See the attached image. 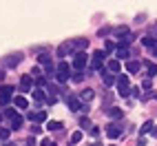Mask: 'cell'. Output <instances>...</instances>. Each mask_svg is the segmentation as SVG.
Masks as SVG:
<instances>
[{
    "label": "cell",
    "mask_w": 157,
    "mask_h": 146,
    "mask_svg": "<svg viewBox=\"0 0 157 146\" xmlns=\"http://www.w3.org/2000/svg\"><path fill=\"white\" fill-rule=\"evenodd\" d=\"M153 56H157V44H155V47H153Z\"/></svg>",
    "instance_id": "obj_44"
},
{
    "label": "cell",
    "mask_w": 157,
    "mask_h": 146,
    "mask_svg": "<svg viewBox=\"0 0 157 146\" xmlns=\"http://www.w3.org/2000/svg\"><path fill=\"white\" fill-rule=\"evenodd\" d=\"M133 40H135V36H133V33H126V36H124V38L120 40V47H124V49H126V47L133 42Z\"/></svg>",
    "instance_id": "obj_22"
},
{
    "label": "cell",
    "mask_w": 157,
    "mask_h": 146,
    "mask_svg": "<svg viewBox=\"0 0 157 146\" xmlns=\"http://www.w3.org/2000/svg\"><path fill=\"white\" fill-rule=\"evenodd\" d=\"M142 86H144V89H151V78H146V80L142 82Z\"/></svg>",
    "instance_id": "obj_37"
},
{
    "label": "cell",
    "mask_w": 157,
    "mask_h": 146,
    "mask_svg": "<svg viewBox=\"0 0 157 146\" xmlns=\"http://www.w3.org/2000/svg\"><path fill=\"white\" fill-rule=\"evenodd\" d=\"M117 93H120L122 98H128V95H131V89H128V75H126V73L117 75Z\"/></svg>",
    "instance_id": "obj_2"
},
{
    "label": "cell",
    "mask_w": 157,
    "mask_h": 146,
    "mask_svg": "<svg viewBox=\"0 0 157 146\" xmlns=\"http://www.w3.org/2000/svg\"><path fill=\"white\" fill-rule=\"evenodd\" d=\"M104 56H106V51H95V53H93V58H91V71H100L102 69Z\"/></svg>",
    "instance_id": "obj_4"
},
{
    "label": "cell",
    "mask_w": 157,
    "mask_h": 146,
    "mask_svg": "<svg viewBox=\"0 0 157 146\" xmlns=\"http://www.w3.org/2000/svg\"><path fill=\"white\" fill-rule=\"evenodd\" d=\"M124 133V129H122V124H117V122H111V124H106V135L111 140H115V137H120V135Z\"/></svg>",
    "instance_id": "obj_5"
},
{
    "label": "cell",
    "mask_w": 157,
    "mask_h": 146,
    "mask_svg": "<svg viewBox=\"0 0 157 146\" xmlns=\"http://www.w3.org/2000/svg\"><path fill=\"white\" fill-rule=\"evenodd\" d=\"M115 56H117V58H115V60H117V62H122V60H126L128 62V49H124V47H117V49H115Z\"/></svg>",
    "instance_id": "obj_12"
},
{
    "label": "cell",
    "mask_w": 157,
    "mask_h": 146,
    "mask_svg": "<svg viewBox=\"0 0 157 146\" xmlns=\"http://www.w3.org/2000/svg\"><path fill=\"white\" fill-rule=\"evenodd\" d=\"M151 133H153V137H157V126H153V131H151Z\"/></svg>",
    "instance_id": "obj_42"
},
{
    "label": "cell",
    "mask_w": 157,
    "mask_h": 146,
    "mask_svg": "<svg viewBox=\"0 0 157 146\" xmlns=\"http://www.w3.org/2000/svg\"><path fill=\"white\" fill-rule=\"evenodd\" d=\"M144 144H146V140H144V137H140V140H137V144H135V146H144Z\"/></svg>",
    "instance_id": "obj_41"
},
{
    "label": "cell",
    "mask_w": 157,
    "mask_h": 146,
    "mask_svg": "<svg viewBox=\"0 0 157 146\" xmlns=\"http://www.w3.org/2000/svg\"><path fill=\"white\" fill-rule=\"evenodd\" d=\"M71 69H73V67H69V62H60L58 69H56V80L64 84V82L69 80V75H71Z\"/></svg>",
    "instance_id": "obj_1"
},
{
    "label": "cell",
    "mask_w": 157,
    "mask_h": 146,
    "mask_svg": "<svg viewBox=\"0 0 157 146\" xmlns=\"http://www.w3.org/2000/svg\"><path fill=\"white\" fill-rule=\"evenodd\" d=\"M13 104H16L18 109H27V106H29L27 98H22V95H16V98H13Z\"/></svg>",
    "instance_id": "obj_18"
},
{
    "label": "cell",
    "mask_w": 157,
    "mask_h": 146,
    "mask_svg": "<svg viewBox=\"0 0 157 146\" xmlns=\"http://www.w3.org/2000/svg\"><path fill=\"white\" fill-rule=\"evenodd\" d=\"M31 133H33V135H40V126H36V124H33V126H31Z\"/></svg>",
    "instance_id": "obj_38"
},
{
    "label": "cell",
    "mask_w": 157,
    "mask_h": 146,
    "mask_svg": "<svg viewBox=\"0 0 157 146\" xmlns=\"http://www.w3.org/2000/svg\"><path fill=\"white\" fill-rule=\"evenodd\" d=\"M109 146H115V144H109Z\"/></svg>",
    "instance_id": "obj_47"
},
{
    "label": "cell",
    "mask_w": 157,
    "mask_h": 146,
    "mask_svg": "<svg viewBox=\"0 0 157 146\" xmlns=\"http://www.w3.org/2000/svg\"><path fill=\"white\" fill-rule=\"evenodd\" d=\"M47 129H49V131H60V129H62V122L51 120V122H47Z\"/></svg>",
    "instance_id": "obj_24"
},
{
    "label": "cell",
    "mask_w": 157,
    "mask_h": 146,
    "mask_svg": "<svg viewBox=\"0 0 157 146\" xmlns=\"http://www.w3.org/2000/svg\"><path fill=\"white\" fill-rule=\"evenodd\" d=\"M22 58H25L22 53H11V56H7V58L2 60V64H5V67H9V69H16L20 62H22Z\"/></svg>",
    "instance_id": "obj_6"
},
{
    "label": "cell",
    "mask_w": 157,
    "mask_h": 146,
    "mask_svg": "<svg viewBox=\"0 0 157 146\" xmlns=\"http://www.w3.org/2000/svg\"><path fill=\"white\" fill-rule=\"evenodd\" d=\"M86 64H89V56L82 53V51H78V53L73 56V71H82Z\"/></svg>",
    "instance_id": "obj_3"
},
{
    "label": "cell",
    "mask_w": 157,
    "mask_h": 146,
    "mask_svg": "<svg viewBox=\"0 0 157 146\" xmlns=\"http://www.w3.org/2000/svg\"><path fill=\"white\" fill-rule=\"evenodd\" d=\"M75 42V49H86L89 47V40L86 38H78V40H73Z\"/></svg>",
    "instance_id": "obj_23"
},
{
    "label": "cell",
    "mask_w": 157,
    "mask_h": 146,
    "mask_svg": "<svg viewBox=\"0 0 157 146\" xmlns=\"http://www.w3.org/2000/svg\"><path fill=\"white\" fill-rule=\"evenodd\" d=\"M2 78H5V73H2V69H0V80H2Z\"/></svg>",
    "instance_id": "obj_46"
},
{
    "label": "cell",
    "mask_w": 157,
    "mask_h": 146,
    "mask_svg": "<svg viewBox=\"0 0 157 146\" xmlns=\"http://www.w3.org/2000/svg\"><path fill=\"white\" fill-rule=\"evenodd\" d=\"M33 100H36V102H42V100H47V95L42 93V89H33Z\"/></svg>",
    "instance_id": "obj_26"
},
{
    "label": "cell",
    "mask_w": 157,
    "mask_h": 146,
    "mask_svg": "<svg viewBox=\"0 0 157 146\" xmlns=\"http://www.w3.org/2000/svg\"><path fill=\"white\" fill-rule=\"evenodd\" d=\"M82 142V131H75L71 135V144H80Z\"/></svg>",
    "instance_id": "obj_28"
},
{
    "label": "cell",
    "mask_w": 157,
    "mask_h": 146,
    "mask_svg": "<svg viewBox=\"0 0 157 146\" xmlns=\"http://www.w3.org/2000/svg\"><path fill=\"white\" fill-rule=\"evenodd\" d=\"M106 69H109L111 73H120V69H122V64H120V62H117V60H109V62H106Z\"/></svg>",
    "instance_id": "obj_16"
},
{
    "label": "cell",
    "mask_w": 157,
    "mask_h": 146,
    "mask_svg": "<svg viewBox=\"0 0 157 146\" xmlns=\"http://www.w3.org/2000/svg\"><path fill=\"white\" fill-rule=\"evenodd\" d=\"M91 146H104V144H100V142H93V144H91Z\"/></svg>",
    "instance_id": "obj_43"
},
{
    "label": "cell",
    "mask_w": 157,
    "mask_h": 146,
    "mask_svg": "<svg viewBox=\"0 0 157 146\" xmlns=\"http://www.w3.org/2000/svg\"><path fill=\"white\" fill-rule=\"evenodd\" d=\"M25 146H36V140H33V137H29V140L25 142Z\"/></svg>",
    "instance_id": "obj_39"
},
{
    "label": "cell",
    "mask_w": 157,
    "mask_h": 146,
    "mask_svg": "<svg viewBox=\"0 0 157 146\" xmlns=\"http://www.w3.org/2000/svg\"><path fill=\"white\" fill-rule=\"evenodd\" d=\"M27 117H29L31 122H47V113H44V111H38V113H33V111H31Z\"/></svg>",
    "instance_id": "obj_10"
},
{
    "label": "cell",
    "mask_w": 157,
    "mask_h": 146,
    "mask_svg": "<svg viewBox=\"0 0 157 146\" xmlns=\"http://www.w3.org/2000/svg\"><path fill=\"white\" fill-rule=\"evenodd\" d=\"M67 104H69V109L73 111V113H78V111H84V104L80 102V98H67Z\"/></svg>",
    "instance_id": "obj_9"
},
{
    "label": "cell",
    "mask_w": 157,
    "mask_h": 146,
    "mask_svg": "<svg viewBox=\"0 0 157 146\" xmlns=\"http://www.w3.org/2000/svg\"><path fill=\"white\" fill-rule=\"evenodd\" d=\"M73 51H75V42H73V40H69V42H62V44L58 47V56L64 58V56L73 53Z\"/></svg>",
    "instance_id": "obj_8"
},
{
    "label": "cell",
    "mask_w": 157,
    "mask_h": 146,
    "mask_svg": "<svg viewBox=\"0 0 157 146\" xmlns=\"http://www.w3.org/2000/svg\"><path fill=\"white\" fill-rule=\"evenodd\" d=\"M91 135H93V137H98V135H100V129L98 126H91V131H89Z\"/></svg>",
    "instance_id": "obj_36"
},
{
    "label": "cell",
    "mask_w": 157,
    "mask_h": 146,
    "mask_svg": "<svg viewBox=\"0 0 157 146\" xmlns=\"http://www.w3.org/2000/svg\"><path fill=\"white\" fill-rule=\"evenodd\" d=\"M126 33H128V29H126V27H117V29H115V36H117L120 40H122L124 36H126Z\"/></svg>",
    "instance_id": "obj_29"
},
{
    "label": "cell",
    "mask_w": 157,
    "mask_h": 146,
    "mask_svg": "<svg viewBox=\"0 0 157 146\" xmlns=\"http://www.w3.org/2000/svg\"><path fill=\"white\" fill-rule=\"evenodd\" d=\"M47 82H49V80H47V78L42 75V78H38V80H36V84H38L40 89H42V86H47Z\"/></svg>",
    "instance_id": "obj_31"
},
{
    "label": "cell",
    "mask_w": 157,
    "mask_h": 146,
    "mask_svg": "<svg viewBox=\"0 0 157 146\" xmlns=\"http://www.w3.org/2000/svg\"><path fill=\"white\" fill-rule=\"evenodd\" d=\"M144 67H146V71H148V73H146L148 78H155V75H157V64H155V62L144 60Z\"/></svg>",
    "instance_id": "obj_11"
},
{
    "label": "cell",
    "mask_w": 157,
    "mask_h": 146,
    "mask_svg": "<svg viewBox=\"0 0 157 146\" xmlns=\"http://www.w3.org/2000/svg\"><path fill=\"white\" fill-rule=\"evenodd\" d=\"M104 111H106V115L113 117V120H120L122 117V109H117V106H109V109H104Z\"/></svg>",
    "instance_id": "obj_14"
},
{
    "label": "cell",
    "mask_w": 157,
    "mask_h": 146,
    "mask_svg": "<svg viewBox=\"0 0 157 146\" xmlns=\"http://www.w3.org/2000/svg\"><path fill=\"white\" fill-rule=\"evenodd\" d=\"M11 95H13V89L11 86H2V89H0V106L7 109V104L11 102Z\"/></svg>",
    "instance_id": "obj_7"
},
{
    "label": "cell",
    "mask_w": 157,
    "mask_h": 146,
    "mask_svg": "<svg viewBox=\"0 0 157 146\" xmlns=\"http://www.w3.org/2000/svg\"><path fill=\"white\" fill-rule=\"evenodd\" d=\"M31 82H33V78H31L29 73L22 75V78H20V89H22V91H31Z\"/></svg>",
    "instance_id": "obj_13"
},
{
    "label": "cell",
    "mask_w": 157,
    "mask_h": 146,
    "mask_svg": "<svg viewBox=\"0 0 157 146\" xmlns=\"http://www.w3.org/2000/svg\"><path fill=\"white\" fill-rule=\"evenodd\" d=\"M142 44H144V47H151V49H153V47H155L157 42H155V38H153V36H146V38H142Z\"/></svg>",
    "instance_id": "obj_25"
},
{
    "label": "cell",
    "mask_w": 157,
    "mask_h": 146,
    "mask_svg": "<svg viewBox=\"0 0 157 146\" xmlns=\"http://www.w3.org/2000/svg\"><path fill=\"white\" fill-rule=\"evenodd\" d=\"M153 126H155V124L148 120V122H144L142 124V126H140V133H148V131H153Z\"/></svg>",
    "instance_id": "obj_27"
},
{
    "label": "cell",
    "mask_w": 157,
    "mask_h": 146,
    "mask_svg": "<svg viewBox=\"0 0 157 146\" xmlns=\"http://www.w3.org/2000/svg\"><path fill=\"white\" fill-rule=\"evenodd\" d=\"M93 95H95V93H93V89H84V91L80 93V102H82V104H84V102H91Z\"/></svg>",
    "instance_id": "obj_15"
},
{
    "label": "cell",
    "mask_w": 157,
    "mask_h": 146,
    "mask_svg": "<svg viewBox=\"0 0 157 146\" xmlns=\"http://www.w3.org/2000/svg\"><path fill=\"white\" fill-rule=\"evenodd\" d=\"M40 144H42V146H58V144H56L53 140H49V137H44V140L40 142Z\"/></svg>",
    "instance_id": "obj_33"
},
{
    "label": "cell",
    "mask_w": 157,
    "mask_h": 146,
    "mask_svg": "<svg viewBox=\"0 0 157 146\" xmlns=\"http://www.w3.org/2000/svg\"><path fill=\"white\" fill-rule=\"evenodd\" d=\"M20 126H22V115H18V113H16V115L11 117V131H18Z\"/></svg>",
    "instance_id": "obj_20"
},
{
    "label": "cell",
    "mask_w": 157,
    "mask_h": 146,
    "mask_svg": "<svg viewBox=\"0 0 157 146\" xmlns=\"http://www.w3.org/2000/svg\"><path fill=\"white\" fill-rule=\"evenodd\" d=\"M82 78H84L82 71H73V80H75V82H82Z\"/></svg>",
    "instance_id": "obj_34"
},
{
    "label": "cell",
    "mask_w": 157,
    "mask_h": 146,
    "mask_svg": "<svg viewBox=\"0 0 157 146\" xmlns=\"http://www.w3.org/2000/svg\"><path fill=\"white\" fill-rule=\"evenodd\" d=\"M5 115H7L9 120H11V117L16 115V111H13V109H5Z\"/></svg>",
    "instance_id": "obj_35"
},
{
    "label": "cell",
    "mask_w": 157,
    "mask_h": 146,
    "mask_svg": "<svg viewBox=\"0 0 157 146\" xmlns=\"http://www.w3.org/2000/svg\"><path fill=\"white\" fill-rule=\"evenodd\" d=\"M140 67H142V64H140L137 60H128V62H126V71H128V73H137Z\"/></svg>",
    "instance_id": "obj_17"
},
{
    "label": "cell",
    "mask_w": 157,
    "mask_h": 146,
    "mask_svg": "<svg viewBox=\"0 0 157 146\" xmlns=\"http://www.w3.org/2000/svg\"><path fill=\"white\" fill-rule=\"evenodd\" d=\"M0 140H9V129H0Z\"/></svg>",
    "instance_id": "obj_32"
},
{
    "label": "cell",
    "mask_w": 157,
    "mask_h": 146,
    "mask_svg": "<svg viewBox=\"0 0 157 146\" xmlns=\"http://www.w3.org/2000/svg\"><path fill=\"white\" fill-rule=\"evenodd\" d=\"M102 82H104V86H111L113 82H115L113 73H106V71H104V73H102Z\"/></svg>",
    "instance_id": "obj_21"
},
{
    "label": "cell",
    "mask_w": 157,
    "mask_h": 146,
    "mask_svg": "<svg viewBox=\"0 0 157 146\" xmlns=\"http://www.w3.org/2000/svg\"><path fill=\"white\" fill-rule=\"evenodd\" d=\"M38 62H40V64H44V69L47 67H53V64H51V56L49 53H40L38 56Z\"/></svg>",
    "instance_id": "obj_19"
},
{
    "label": "cell",
    "mask_w": 157,
    "mask_h": 146,
    "mask_svg": "<svg viewBox=\"0 0 157 146\" xmlns=\"http://www.w3.org/2000/svg\"><path fill=\"white\" fill-rule=\"evenodd\" d=\"M104 47H106V51H113V49H115V44L111 42V40H109V42H106V44H104Z\"/></svg>",
    "instance_id": "obj_40"
},
{
    "label": "cell",
    "mask_w": 157,
    "mask_h": 146,
    "mask_svg": "<svg viewBox=\"0 0 157 146\" xmlns=\"http://www.w3.org/2000/svg\"><path fill=\"white\" fill-rule=\"evenodd\" d=\"M5 146H16V144H11V142H5Z\"/></svg>",
    "instance_id": "obj_45"
},
{
    "label": "cell",
    "mask_w": 157,
    "mask_h": 146,
    "mask_svg": "<svg viewBox=\"0 0 157 146\" xmlns=\"http://www.w3.org/2000/svg\"><path fill=\"white\" fill-rule=\"evenodd\" d=\"M80 126H82V129H89V131H91V122H89V117H82V120H80Z\"/></svg>",
    "instance_id": "obj_30"
}]
</instances>
